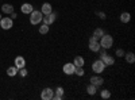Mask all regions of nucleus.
I'll list each match as a JSON object with an SVG mask.
<instances>
[{"label": "nucleus", "instance_id": "obj_29", "mask_svg": "<svg viewBox=\"0 0 135 100\" xmlns=\"http://www.w3.org/2000/svg\"><path fill=\"white\" fill-rule=\"evenodd\" d=\"M2 18H3V16H2V14H0V19H2Z\"/></svg>", "mask_w": 135, "mask_h": 100}, {"label": "nucleus", "instance_id": "obj_1", "mask_svg": "<svg viewBox=\"0 0 135 100\" xmlns=\"http://www.w3.org/2000/svg\"><path fill=\"white\" fill-rule=\"evenodd\" d=\"M99 43L103 49L108 50V49H111L112 46H114V38H112V35H109V34H104L99 39Z\"/></svg>", "mask_w": 135, "mask_h": 100}, {"label": "nucleus", "instance_id": "obj_4", "mask_svg": "<svg viewBox=\"0 0 135 100\" xmlns=\"http://www.w3.org/2000/svg\"><path fill=\"white\" fill-rule=\"evenodd\" d=\"M12 26H14V20L9 16H4V18L0 19V28L9 30V28H12Z\"/></svg>", "mask_w": 135, "mask_h": 100}, {"label": "nucleus", "instance_id": "obj_2", "mask_svg": "<svg viewBox=\"0 0 135 100\" xmlns=\"http://www.w3.org/2000/svg\"><path fill=\"white\" fill-rule=\"evenodd\" d=\"M42 18H43V14L38 9H32V12H30V23L32 26H37V25H41L42 23Z\"/></svg>", "mask_w": 135, "mask_h": 100}, {"label": "nucleus", "instance_id": "obj_18", "mask_svg": "<svg viewBox=\"0 0 135 100\" xmlns=\"http://www.w3.org/2000/svg\"><path fill=\"white\" fill-rule=\"evenodd\" d=\"M86 92H88V95L95 96V95H96V92H97V87H96V85H93V84H89V85L86 87Z\"/></svg>", "mask_w": 135, "mask_h": 100}, {"label": "nucleus", "instance_id": "obj_25", "mask_svg": "<svg viewBox=\"0 0 135 100\" xmlns=\"http://www.w3.org/2000/svg\"><path fill=\"white\" fill-rule=\"evenodd\" d=\"M96 15H97L101 20H105V19H107V15H105L104 11H96Z\"/></svg>", "mask_w": 135, "mask_h": 100}, {"label": "nucleus", "instance_id": "obj_21", "mask_svg": "<svg viewBox=\"0 0 135 100\" xmlns=\"http://www.w3.org/2000/svg\"><path fill=\"white\" fill-rule=\"evenodd\" d=\"M47 32H49V26L45 25V23H42L41 27H39V34L45 35V34H47Z\"/></svg>", "mask_w": 135, "mask_h": 100}, {"label": "nucleus", "instance_id": "obj_16", "mask_svg": "<svg viewBox=\"0 0 135 100\" xmlns=\"http://www.w3.org/2000/svg\"><path fill=\"white\" fill-rule=\"evenodd\" d=\"M124 60L128 62V64H134L135 62V54L132 53V51H128V53H124Z\"/></svg>", "mask_w": 135, "mask_h": 100}, {"label": "nucleus", "instance_id": "obj_11", "mask_svg": "<svg viewBox=\"0 0 135 100\" xmlns=\"http://www.w3.org/2000/svg\"><path fill=\"white\" fill-rule=\"evenodd\" d=\"M14 64H15V66L18 69H22V68L26 66V60L22 57V55H18V57L15 58V61H14Z\"/></svg>", "mask_w": 135, "mask_h": 100}, {"label": "nucleus", "instance_id": "obj_7", "mask_svg": "<svg viewBox=\"0 0 135 100\" xmlns=\"http://www.w3.org/2000/svg\"><path fill=\"white\" fill-rule=\"evenodd\" d=\"M100 49H101V46H100L99 41H97L95 37H91V38H89V50L93 51V53H97Z\"/></svg>", "mask_w": 135, "mask_h": 100}, {"label": "nucleus", "instance_id": "obj_14", "mask_svg": "<svg viewBox=\"0 0 135 100\" xmlns=\"http://www.w3.org/2000/svg\"><path fill=\"white\" fill-rule=\"evenodd\" d=\"M2 12L6 14V15H9V14H12L14 12V6L12 4H3L2 6Z\"/></svg>", "mask_w": 135, "mask_h": 100}, {"label": "nucleus", "instance_id": "obj_22", "mask_svg": "<svg viewBox=\"0 0 135 100\" xmlns=\"http://www.w3.org/2000/svg\"><path fill=\"white\" fill-rule=\"evenodd\" d=\"M74 74L78 76V77H83V76L85 74V70L83 69V66H77L76 70H74Z\"/></svg>", "mask_w": 135, "mask_h": 100}, {"label": "nucleus", "instance_id": "obj_3", "mask_svg": "<svg viewBox=\"0 0 135 100\" xmlns=\"http://www.w3.org/2000/svg\"><path fill=\"white\" fill-rule=\"evenodd\" d=\"M105 68H107V66L104 65V62L103 61H101L100 58L99 60H96L93 64H92V70L96 73V74H100V73H103L104 70H105Z\"/></svg>", "mask_w": 135, "mask_h": 100}, {"label": "nucleus", "instance_id": "obj_9", "mask_svg": "<svg viewBox=\"0 0 135 100\" xmlns=\"http://www.w3.org/2000/svg\"><path fill=\"white\" fill-rule=\"evenodd\" d=\"M91 84H93V85H96L97 88L99 87H101V85H103L104 84V79H103V77H100V76H92L91 77Z\"/></svg>", "mask_w": 135, "mask_h": 100}, {"label": "nucleus", "instance_id": "obj_5", "mask_svg": "<svg viewBox=\"0 0 135 100\" xmlns=\"http://www.w3.org/2000/svg\"><path fill=\"white\" fill-rule=\"evenodd\" d=\"M55 19H57V14L54 12H50V14H47V15H43V18H42V23H45V25H47V26H51L54 22H55Z\"/></svg>", "mask_w": 135, "mask_h": 100}, {"label": "nucleus", "instance_id": "obj_26", "mask_svg": "<svg viewBox=\"0 0 135 100\" xmlns=\"http://www.w3.org/2000/svg\"><path fill=\"white\" fill-rule=\"evenodd\" d=\"M124 50H123V49H118L116 50V57H123V55H124Z\"/></svg>", "mask_w": 135, "mask_h": 100}, {"label": "nucleus", "instance_id": "obj_6", "mask_svg": "<svg viewBox=\"0 0 135 100\" xmlns=\"http://www.w3.org/2000/svg\"><path fill=\"white\" fill-rule=\"evenodd\" d=\"M53 96H54V89H51V88H43L41 92L42 100H53Z\"/></svg>", "mask_w": 135, "mask_h": 100}, {"label": "nucleus", "instance_id": "obj_13", "mask_svg": "<svg viewBox=\"0 0 135 100\" xmlns=\"http://www.w3.org/2000/svg\"><path fill=\"white\" fill-rule=\"evenodd\" d=\"M41 12H42L43 15H47V14L53 12V7H51V4H50V3H43L42 7H41Z\"/></svg>", "mask_w": 135, "mask_h": 100}, {"label": "nucleus", "instance_id": "obj_24", "mask_svg": "<svg viewBox=\"0 0 135 100\" xmlns=\"http://www.w3.org/2000/svg\"><path fill=\"white\" fill-rule=\"evenodd\" d=\"M54 95H58V96H64V88L62 87H57L54 89Z\"/></svg>", "mask_w": 135, "mask_h": 100}, {"label": "nucleus", "instance_id": "obj_15", "mask_svg": "<svg viewBox=\"0 0 135 100\" xmlns=\"http://www.w3.org/2000/svg\"><path fill=\"white\" fill-rule=\"evenodd\" d=\"M73 64H74L76 68H77V66H83V68H84L85 60H84V57H81V55H76V57L73 58Z\"/></svg>", "mask_w": 135, "mask_h": 100}, {"label": "nucleus", "instance_id": "obj_28", "mask_svg": "<svg viewBox=\"0 0 135 100\" xmlns=\"http://www.w3.org/2000/svg\"><path fill=\"white\" fill-rule=\"evenodd\" d=\"M9 15H11L9 18H11V19H12V20H14V19H16V16H18V15H16L15 12H12V14H9Z\"/></svg>", "mask_w": 135, "mask_h": 100}, {"label": "nucleus", "instance_id": "obj_10", "mask_svg": "<svg viewBox=\"0 0 135 100\" xmlns=\"http://www.w3.org/2000/svg\"><path fill=\"white\" fill-rule=\"evenodd\" d=\"M100 60L104 62L105 66H112V65L115 64V58L112 57V55H109V54H105L104 57H103V58H100Z\"/></svg>", "mask_w": 135, "mask_h": 100}, {"label": "nucleus", "instance_id": "obj_12", "mask_svg": "<svg viewBox=\"0 0 135 100\" xmlns=\"http://www.w3.org/2000/svg\"><path fill=\"white\" fill-rule=\"evenodd\" d=\"M32 9H34V7L30 3H23V4H22V7H20V11L23 14H26V15H30V12H32Z\"/></svg>", "mask_w": 135, "mask_h": 100}, {"label": "nucleus", "instance_id": "obj_17", "mask_svg": "<svg viewBox=\"0 0 135 100\" xmlns=\"http://www.w3.org/2000/svg\"><path fill=\"white\" fill-rule=\"evenodd\" d=\"M130 20H131L130 12H122L120 14V22H122V23H128Z\"/></svg>", "mask_w": 135, "mask_h": 100}, {"label": "nucleus", "instance_id": "obj_20", "mask_svg": "<svg viewBox=\"0 0 135 100\" xmlns=\"http://www.w3.org/2000/svg\"><path fill=\"white\" fill-rule=\"evenodd\" d=\"M104 34H105V32H104V30H103V28H100V27H99V28H96V30L93 31V37H95L97 41H99L101 37H103Z\"/></svg>", "mask_w": 135, "mask_h": 100}, {"label": "nucleus", "instance_id": "obj_27", "mask_svg": "<svg viewBox=\"0 0 135 100\" xmlns=\"http://www.w3.org/2000/svg\"><path fill=\"white\" fill-rule=\"evenodd\" d=\"M18 72H19V74H20L22 77H26V76H27V70H26L25 68H22V69H19Z\"/></svg>", "mask_w": 135, "mask_h": 100}, {"label": "nucleus", "instance_id": "obj_19", "mask_svg": "<svg viewBox=\"0 0 135 100\" xmlns=\"http://www.w3.org/2000/svg\"><path fill=\"white\" fill-rule=\"evenodd\" d=\"M18 68H16V66L14 65V66H9V68L7 69V74L9 76V77H15L16 74H18Z\"/></svg>", "mask_w": 135, "mask_h": 100}, {"label": "nucleus", "instance_id": "obj_23", "mask_svg": "<svg viewBox=\"0 0 135 100\" xmlns=\"http://www.w3.org/2000/svg\"><path fill=\"white\" fill-rule=\"evenodd\" d=\"M100 97H101V99H109V97H111V91L103 89V91L100 92Z\"/></svg>", "mask_w": 135, "mask_h": 100}, {"label": "nucleus", "instance_id": "obj_8", "mask_svg": "<svg viewBox=\"0 0 135 100\" xmlns=\"http://www.w3.org/2000/svg\"><path fill=\"white\" fill-rule=\"evenodd\" d=\"M74 70H76V66L73 62H66L64 66H62V72L68 76H70V74H74Z\"/></svg>", "mask_w": 135, "mask_h": 100}]
</instances>
